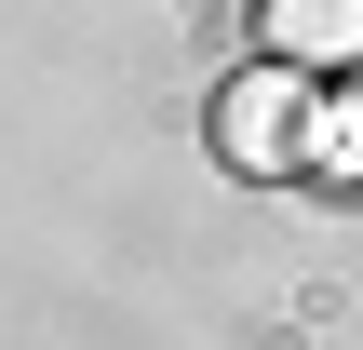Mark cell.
<instances>
[{"instance_id": "1", "label": "cell", "mask_w": 363, "mask_h": 350, "mask_svg": "<svg viewBox=\"0 0 363 350\" xmlns=\"http://www.w3.org/2000/svg\"><path fill=\"white\" fill-rule=\"evenodd\" d=\"M296 81H310V67H269V81H242V94H229V121H216V135H229V162L283 175V162L310 148V94H296Z\"/></svg>"}, {"instance_id": "2", "label": "cell", "mask_w": 363, "mask_h": 350, "mask_svg": "<svg viewBox=\"0 0 363 350\" xmlns=\"http://www.w3.org/2000/svg\"><path fill=\"white\" fill-rule=\"evenodd\" d=\"M283 67H363V0H269Z\"/></svg>"}, {"instance_id": "3", "label": "cell", "mask_w": 363, "mask_h": 350, "mask_svg": "<svg viewBox=\"0 0 363 350\" xmlns=\"http://www.w3.org/2000/svg\"><path fill=\"white\" fill-rule=\"evenodd\" d=\"M350 135H363V108H350Z\"/></svg>"}]
</instances>
